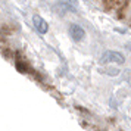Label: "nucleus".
Returning <instances> with one entry per match:
<instances>
[{
    "mask_svg": "<svg viewBox=\"0 0 131 131\" xmlns=\"http://www.w3.org/2000/svg\"><path fill=\"white\" fill-rule=\"evenodd\" d=\"M32 24H34V28H36L40 34H46L49 30V24L38 15H34L32 16Z\"/></svg>",
    "mask_w": 131,
    "mask_h": 131,
    "instance_id": "obj_3",
    "label": "nucleus"
},
{
    "mask_svg": "<svg viewBox=\"0 0 131 131\" xmlns=\"http://www.w3.org/2000/svg\"><path fill=\"white\" fill-rule=\"evenodd\" d=\"M124 56L121 53H118V52H112V50H107V52H105V53L102 54L100 58V63L102 65H105V63H124Z\"/></svg>",
    "mask_w": 131,
    "mask_h": 131,
    "instance_id": "obj_2",
    "label": "nucleus"
},
{
    "mask_svg": "<svg viewBox=\"0 0 131 131\" xmlns=\"http://www.w3.org/2000/svg\"><path fill=\"white\" fill-rule=\"evenodd\" d=\"M15 68H16V71L21 72V74H32V75L37 77V74L31 69L28 60L25 59L24 53H22L21 50H18V52L15 53Z\"/></svg>",
    "mask_w": 131,
    "mask_h": 131,
    "instance_id": "obj_1",
    "label": "nucleus"
},
{
    "mask_svg": "<svg viewBox=\"0 0 131 131\" xmlns=\"http://www.w3.org/2000/svg\"><path fill=\"white\" fill-rule=\"evenodd\" d=\"M102 3H103V7L106 10H111L113 7H116V0H102Z\"/></svg>",
    "mask_w": 131,
    "mask_h": 131,
    "instance_id": "obj_5",
    "label": "nucleus"
},
{
    "mask_svg": "<svg viewBox=\"0 0 131 131\" xmlns=\"http://www.w3.org/2000/svg\"><path fill=\"white\" fill-rule=\"evenodd\" d=\"M69 36H71L72 40L81 41V40L84 38V36H85V32H84V30L80 27V25L72 24V25H69Z\"/></svg>",
    "mask_w": 131,
    "mask_h": 131,
    "instance_id": "obj_4",
    "label": "nucleus"
}]
</instances>
